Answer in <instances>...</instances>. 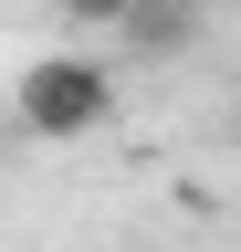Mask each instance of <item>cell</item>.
<instances>
[{
  "label": "cell",
  "mask_w": 241,
  "mask_h": 252,
  "mask_svg": "<svg viewBox=\"0 0 241 252\" xmlns=\"http://www.w3.org/2000/svg\"><path fill=\"white\" fill-rule=\"evenodd\" d=\"M11 126L42 147H74V137H105L115 126V74L95 53H32L11 84Z\"/></svg>",
  "instance_id": "6da1fadb"
},
{
  "label": "cell",
  "mask_w": 241,
  "mask_h": 252,
  "mask_svg": "<svg viewBox=\"0 0 241 252\" xmlns=\"http://www.w3.org/2000/svg\"><path fill=\"white\" fill-rule=\"evenodd\" d=\"M189 32H199V11H136L126 32H115V42H136V53H178Z\"/></svg>",
  "instance_id": "7a4b0ae2"
}]
</instances>
